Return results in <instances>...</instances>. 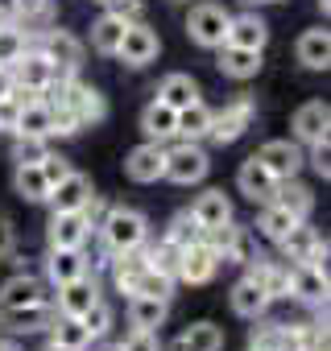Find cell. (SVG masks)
Here are the masks:
<instances>
[{
  "instance_id": "cell-6",
  "label": "cell",
  "mask_w": 331,
  "mask_h": 351,
  "mask_svg": "<svg viewBox=\"0 0 331 351\" xmlns=\"http://www.w3.org/2000/svg\"><path fill=\"white\" fill-rule=\"evenodd\" d=\"M9 71H13V87H21V91H30V95H42V91L54 83V75H58L54 62H50L42 50H30V46H25V54H21Z\"/></svg>"
},
{
  "instance_id": "cell-53",
  "label": "cell",
  "mask_w": 331,
  "mask_h": 351,
  "mask_svg": "<svg viewBox=\"0 0 331 351\" xmlns=\"http://www.w3.org/2000/svg\"><path fill=\"white\" fill-rule=\"evenodd\" d=\"M21 17V0H0V21H17Z\"/></svg>"
},
{
  "instance_id": "cell-10",
  "label": "cell",
  "mask_w": 331,
  "mask_h": 351,
  "mask_svg": "<svg viewBox=\"0 0 331 351\" xmlns=\"http://www.w3.org/2000/svg\"><path fill=\"white\" fill-rule=\"evenodd\" d=\"M224 261L207 248V240H195V244H187L183 248V261H179V281H187V285H207L212 277H216V269H220Z\"/></svg>"
},
{
  "instance_id": "cell-27",
  "label": "cell",
  "mask_w": 331,
  "mask_h": 351,
  "mask_svg": "<svg viewBox=\"0 0 331 351\" xmlns=\"http://www.w3.org/2000/svg\"><path fill=\"white\" fill-rule=\"evenodd\" d=\"M277 248H282V256H286L290 265H302V261L315 256V248H319V232L306 228V219H298V223L277 240Z\"/></svg>"
},
{
  "instance_id": "cell-58",
  "label": "cell",
  "mask_w": 331,
  "mask_h": 351,
  "mask_svg": "<svg viewBox=\"0 0 331 351\" xmlns=\"http://www.w3.org/2000/svg\"><path fill=\"white\" fill-rule=\"evenodd\" d=\"M253 5H273V0H253Z\"/></svg>"
},
{
  "instance_id": "cell-28",
  "label": "cell",
  "mask_w": 331,
  "mask_h": 351,
  "mask_svg": "<svg viewBox=\"0 0 331 351\" xmlns=\"http://www.w3.org/2000/svg\"><path fill=\"white\" fill-rule=\"evenodd\" d=\"M166 314H170V302H166V298L128 293V322H133L137 330H153V326H161Z\"/></svg>"
},
{
  "instance_id": "cell-59",
  "label": "cell",
  "mask_w": 331,
  "mask_h": 351,
  "mask_svg": "<svg viewBox=\"0 0 331 351\" xmlns=\"http://www.w3.org/2000/svg\"><path fill=\"white\" fill-rule=\"evenodd\" d=\"M319 5H323V13H327V5H331V0H319Z\"/></svg>"
},
{
  "instance_id": "cell-32",
  "label": "cell",
  "mask_w": 331,
  "mask_h": 351,
  "mask_svg": "<svg viewBox=\"0 0 331 351\" xmlns=\"http://www.w3.org/2000/svg\"><path fill=\"white\" fill-rule=\"evenodd\" d=\"M157 99H161V104H170L174 112H183L187 104H195V99H199V83H195L191 75L174 71V75H166V79H161V87H157Z\"/></svg>"
},
{
  "instance_id": "cell-36",
  "label": "cell",
  "mask_w": 331,
  "mask_h": 351,
  "mask_svg": "<svg viewBox=\"0 0 331 351\" xmlns=\"http://www.w3.org/2000/svg\"><path fill=\"white\" fill-rule=\"evenodd\" d=\"M294 223H298V215H290L282 203H265V211H261V219H257L261 236H265V240H273V244H277V240H282Z\"/></svg>"
},
{
  "instance_id": "cell-44",
  "label": "cell",
  "mask_w": 331,
  "mask_h": 351,
  "mask_svg": "<svg viewBox=\"0 0 331 351\" xmlns=\"http://www.w3.org/2000/svg\"><path fill=\"white\" fill-rule=\"evenodd\" d=\"M46 153H50L46 136H21V132H17V141H13V161H17V165H38Z\"/></svg>"
},
{
  "instance_id": "cell-33",
  "label": "cell",
  "mask_w": 331,
  "mask_h": 351,
  "mask_svg": "<svg viewBox=\"0 0 331 351\" xmlns=\"http://www.w3.org/2000/svg\"><path fill=\"white\" fill-rule=\"evenodd\" d=\"M207 132H212V108H207L203 99L187 104V108L179 112V136H183V141H203Z\"/></svg>"
},
{
  "instance_id": "cell-8",
  "label": "cell",
  "mask_w": 331,
  "mask_h": 351,
  "mask_svg": "<svg viewBox=\"0 0 331 351\" xmlns=\"http://www.w3.org/2000/svg\"><path fill=\"white\" fill-rule=\"evenodd\" d=\"M38 50L54 62L58 75H79V66H83V42L75 34H67V29H46Z\"/></svg>"
},
{
  "instance_id": "cell-2",
  "label": "cell",
  "mask_w": 331,
  "mask_h": 351,
  "mask_svg": "<svg viewBox=\"0 0 331 351\" xmlns=\"http://www.w3.org/2000/svg\"><path fill=\"white\" fill-rule=\"evenodd\" d=\"M207 169H212L207 149H203L199 141H183V145H174V149H166V169H161V178H170V182H179V186H195V182L207 178Z\"/></svg>"
},
{
  "instance_id": "cell-60",
  "label": "cell",
  "mask_w": 331,
  "mask_h": 351,
  "mask_svg": "<svg viewBox=\"0 0 331 351\" xmlns=\"http://www.w3.org/2000/svg\"><path fill=\"white\" fill-rule=\"evenodd\" d=\"M100 351H116V343H112V347H100Z\"/></svg>"
},
{
  "instance_id": "cell-29",
  "label": "cell",
  "mask_w": 331,
  "mask_h": 351,
  "mask_svg": "<svg viewBox=\"0 0 331 351\" xmlns=\"http://www.w3.org/2000/svg\"><path fill=\"white\" fill-rule=\"evenodd\" d=\"M191 215H195V223L207 232V228H220L224 219H232V203H228L224 191H203V195L191 203Z\"/></svg>"
},
{
  "instance_id": "cell-50",
  "label": "cell",
  "mask_w": 331,
  "mask_h": 351,
  "mask_svg": "<svg viewBox=\"0 0 331 351\" xmlns=\"http://www.w3.org/2000/svg\"><path fill=\"white\" fill-rule=\"evenodd\" d=\"M310 165H315L319 178H331V145H327V136L310 145Z\"/></svg>"
},
{
  "instance_id": "cell-41",
  "label": "cell",
  "mask_w": 331,
  "mask_h": 351,
  "mask_svg": "<svg viewBox=\"0 0 331 351\" xmlns=\"http://www.w3.org/2000/svg\"><path fill=\"white\" fill-rule=\"evenodd\" d=\"M166 240L179 244V248H187V244L203 240V228L195 223V215H191V211H179V215L170 219V228H166Z\"/></svg>"
},
{
  "instance_id": "cell-9",
  "label": "cell",
  "mask_w": 331,
  "mask_h": 351,
  "mask_svg": "<svg viewBox=\"0 0 331 351\" xmlns=\"http://www.w3.org/2000/svg\"><path fill=\"white\" fill-rule=\"evenodd\" d=\"M253 157H257V161H261V165L273 173L277 182L294 178V173L302 169V161H306V157H302V149H298L294 141H265V145H261Z\"/></svg>"
},
{
  "instance_id": "cell-37",
  "label": "cell",
  "mask_w": 331,
  "mask_h": 351,
  "mask_svg": "<svg viewBox=\"0 0 331 351\" xmlns=\"http://www.w3.org/2000/svg\"><path fill=\"white\" fill-rule=\"evenodd\" d=\"M17 195L25 199V203H46V195H50V182L42 178V169L38 165H17Z\"/></svg>"
},
{
  "instance_id": "cell-40",
  "label": "cell",
  "mask_w": 331,
  "mask_h": 351,
  "mask_svg": "<svg viewBox=\"0 0 331 351\" xmlns=\"http://www.w3.org/2000/svg\"><path fill=\"white\" fill-rule=\"evenodd\" d=\"M145 256H149V269H157V273H166V277L179 281V261H183V248L179 244H170V240L161 236V244L145 248Z\"/></svg>"
},
{
  "instance_id": "cell-35",
  "label": "cell",
  "mask_w": 331,
  "mask_h": 351,
  "mask_svg": "<svg viewBox=\"0 0 331 351\" xmlns=\"http://www.w3.org/2000/svg\"><path fill=\"white\" fill-rule=\"evenodd\" d=\"M124 25H128V21L104 13V17L91 25V46H95L100 54H116V46H120V38H124Z\"/></svg>"
},
{
  "instance_id": "cell-52",
  "label": "cell",
  "mask_w": 331,
  "mask_h": 351,
  "mask_svg": "<svg viewBox=\"0 0 331 351\" xmlns=\"http://www.w3.org/2000/svg\"><path fill=\"white\" fill-rule=\"evenodd\" d=\"M21 13L25 17H46L50 13V0H21Z\"/></svg>"
},
{
  "instance_id": "cell-46",
  "label": "cell",
  "mask_w": 331,
  "mask_h": 351,
  "mask_svg": "<svg viewBox=\"0 0 331 351\" xmlns=\"http://www.w3.org/2000/svg\"><path fill=\"white\" fill-rule=\"evenodd\" d=\"M116 351H161V347H157V335L153 330H137L133 326L124 335V343H116Z\"/></svg>"
},
{
  "instance_id": "cell-21",
  "label": "cell",
  "mask_w": 331,
  "mask_h": 351,
  "mask_svg": "<svg viewBox=\"0 0 331 351\" xmlns=\"http://www.w3.org/2000/svg\"><path fill=\"white\" fill-rule=\"evenodd\" d=\"M141 132L149 141H157V145L170 141V136H179V112L170 104H161V99H149L145 112H141Z\"/></svg>"
},
{
  "instance_id": "cell-5",
  "label": "cell",
  "mask_w": 331,
  "mask_h": 351,
  "mask_svg": "<svg viewBox=\"0 0 331 351\" xmlns=\"http://www.w3.org/2000/svg\"><path fill=\"white\" fill-rule=\"evenodd\" d=\"M228 21H232V13H224L220 5H195V9H191V17H187V34H191V42H195V46L216 50V46H224Z\"/></svg>"
},
{
  "instance_id": "cell-48",
  "label": "cell",
  "mask_w": 331,
  "mask_h": 351,
  "mask_svg": "<svg viewBox=\"0 0 331 351\" xmlns=\"http://www.w3.org/2000/svg\"><path fill=\"white\" fill-rule=\"evenodd\" d=\"M38 169H42V178L54 186V182H62L67 173H71V165H67V157H54V153H46L42 161H38Z\"/></svg>"
},
{
  "instance_id": "cell-49",
  "label": "cell",
  "mask_w": 331,
  "mask_h": 351,
  "mask_svg": "<svg viewBox=\"0 0 331 351\" xmlns=\"http://www.w3.org/2000/svg\"><path fill=\"white\" fill-rule=\"evenodd\" d=\"M17 112H21V95H17V87H13V95L0 99V132H13V128H17Z\"/></svg>"
},
{
  "instance_id": "cell-11",
  "label": "cell",
  "mask_w": 331,
  "mask_h": 351,
  "mask_svg": "<svg viewBox=\"0 0 331 351\" xmlns=\"http://www.w3.org/2000/svg\"><path fill=\"white\" fill-rule=\"evenodd\" d=\"M58 318L54 302H30V306H17V310H0V326H9L13 335H34V330H46L50 322Z\"/></svg>"
},
{
  "instance_id": "cell-7",
  "label": "cell",
  "mask_w": 331,
  "mask_h": 351,
  "mask_svg": "<svg viewBox=\"0 0 331 351\" xmlns=\"http://www.w3.org/2000/svg\"><path fill=\"white\" fill-rule=\"evenodd\" d=\"M157 50H161L157 34L149 25H141V21H128L124 25V38L116 46V58H124V66H149L157 58Z\"/></svg>"
},
{
  "instance_id": "cell-61",
  "label": "cell",
  "mask_w": 331,
  "mask_h": 351,
  "mask_svg": "<svg viewBox=\"0 0 331 351\" xmlns=\"http://www.w3.org/2000/svg\"><path fill=\"white\" fill-rule=\"evenodd\" d=\"M249 351H257V347H249Z\"/></svg>"
},
{
  "instance_id": "cell-34",
  "label": "cell",
  "mask_w": 331,
  "mask_h": 351,
  "mask_svg": "<svg viewBox=\"0 0 331 351\" xmlns=\"http://www.w3.org/2000/svg\"><path fill=\"white\" fill-rule=\"evenodd\" d=\"M273 203H282L290 215L306 219V215H310V207H315V195H310V186H302V182L286 178V182H277V191H273Z\"/></svg>"
},
{
  "instance_id": "cell-39",
  "label": "cell",
  "mask_w": 331,
  "mask_h": 351,
  "mask_svg": "<svg viewBox=\"0 0 331 351\" xmlns=\"http://www.w3.org/2000/svg\"><path fill=\"white\" fill-rule=\"evenodd\" d=\"M257 326H253V335H249V347H257V351H277L282 343H286V335H290V322H265V314L261 318H253Z\"/></svg>"
},
{
  "instance_id": "cell-55",
  "label": "cell",
  "mask_w": 331,
  "mask_h": 351,
  "mask_svg": "<svg viewBox=\"0 0 331 351\" xmlns=\"http://www.w3.org/2000/svg\"><path fill=\"white\" fill-rule=\"evenodd\" d=\"M277 351H302V347H298V343H294V335H286V343H282V347H277Z\"/></svg>"
},
{
  "instance_id": "cell-19",
  "label": "cell",
  "mask_w": 331,
  "mask_h": 351,
  "mask_svg": "<svg viewBox=\"0 0 331 351\" xmlns=\"http://www.w3.org/2000/svg\"><path fill=\"white\" fill-rule=\"evenodd\" d=\"M327 128H331V108H327L323 99H310V104H302V108L294 112V136H298V141L315 145V141L327 136Z\"/></svg>"
},
{
  "instance_id": "cell-47",
  "label": "cell",
  "mask_w": 331,
  "mask_h": 351,
  "mask_svg": "<svg viewBox=\"0 0 331 351\" xmlns=\"http://www.w3.org/2000/svg\"><path fill=\"white\" fill-rule=\"evenodd\" d=\"M100 5H104L112 17H120V21H137V17L145 13V0H100Z\"/></svg>"
},
{
  "instance_id": "cell-42",
  "label": "cell",
  "mask_w": 331,
  "mask_h": 351,
  "mask_svg": "<svg viewBox=\"0 0 331 351\" xmlns=\"http://www.w3.org/2000/svg\"><path fill=\"white\" fill-rule=\"evenodd\" d=\"M25 54V34L13 21H0V66H13Z\"/></svg>"
},
{
  "instance_id": "cell-17",
  "label": "cell",
  "mask_w": 331,
  "mask_h": 351,
  "mask_svg": "<svg viewBox=\"0 0 331 351\" xmlns=\"http://www.w3.org/2000/svg\"><path fill=\"white\" fill-rule=\"evenodd\" d=\"M220 50V58H216V66L228 75V79H236V83H249V79H257L261 75V50H244V46H216Z\"/></svg>"
},
{
  "instance_id": "cell-14",
  "label": "cell",
  "mask_w": 331,
  "mask_h": 351,
  "mask_svg": "<svg viewBox=\"0 0 331 351\" xmlns=\"http://www.w3.org/2000/svg\"><path fill=\"white\" fill-rule=\"evenodd\" d=\"M161 169H166V149H161L157 141H145V145H137V149L124 157V173H128L133 182H141V186L157 182Z\"/></svg>"
},
{
  "instance_id": "cell-1",
  "label": "cell",
  "mask_w": 331,
  "mask_h": 351,
  "mask_svg": "<svg viewBox=\"0 0 331 351\" xmlns=\"http://www.w3.org/2000/svg\"><path fill=\"white\" fill-rule=\"evenodd\" d=\"M100 240H104V256H120L128 248H141L149 240V219L133 207H108V215L100 219Z\"/></svg>"
},
{
  "instance_id": "cell-31",
  "label": "cell",
  "mask_w": 331,
  "mask_h": 351,
  "mask_svg": "<svg viewBox=\"0 0 331 351\" xmlns=\"http://www.w3.org/2000/svg\"><path fill=\"white\" fill-rule=\"evenodd\" d=\"M298 62L306 71H327L331 66V38H327V29H306L298 38Z\"/></svg>"
},
{
  "instance_id": "cell-13",
  "label": "cell",
  "mask_w": 331,
  "mask_h": 351,
  "mask_svg": "<svg viewBox=\"0 0 331 351\" xmlns=\"http://www.w3.org/2000/svg\"><path fill=\"white\" fill-rule=\"evenodd\" d=\"M290 298L306 302V306H327V269H315V265H290Z\"/></svg>"
},
{
  "instance_id": "cell-25",
  "label": "cell",
  "mask_w": 331,
  "mask_h": 351,
  "mask_svg": "<svg viewBox=\"0 0 331 351\" xmlns=\"http://www.w3.org/2000/svg\"><path fill=\"white\" fill-rule=\"evenodd\" d=\"M46 285L30 273H17L9 277L5 285H0V310H17V306H30V302H46Z\"/></svg>"
},
{
  "instance_id": "cell-24",
  "label": "cell",
  "mask_w": 331,
  "mask_h": 351,
  "mask_svg": "<svg viewBox=\"0 0 331 351\" xmlns=\"http://www.w3.org/2000/svg\"><path fill=\"white\" fill-rule=\"evenodd\" d=\"M249 277H253L269 298H290V265L253 256V261H249Z\"/></svg>"
},
{
  "instance_id": "cell-57",
  "label": "cell",
  "mask_w": 331,
  "mask_h": 351,
  "mask_svg": "<svg viewBox=\"0 0 331 351\" xmlns=\"http://www.w3.org/2000/svg\"><path fill=\"white\" fill-rule=\"evenodd\" d=\"M42 351H71V347H62V343H54V339H50V343H46Z\"/></svg>"
},
{
  "instance_id": "cell-15",
  "label": "cell",
  "mask_w": 331,
  "mask_h": 351,
  "mask_svg": "<svg viewBox=\"0 0 331 351\" xmlns=\"http://www.w3.org/2000/svg\"><path fill=\"white\" fill-rule=\"evenodd\" d=\"M91 302H100V285H95V277L83 273V277L58 285V302H54V310H58L62 318H83V310H87Z\"/></svg>"
},
{
  "instance_id": "cell-22",
  "label": "cell",
  "mask_w": 331,
  "mask_h": 351,
  "mask_svg": "<svg viewBox=\"0 0 331 351\" xmlns=\"http://www.w3.org/2000/svg\"><path fill=\"white\" fill-rule=\"evenodd\" d=\"M228 46H244V50H265L269 42V25L257 17V13H240L228 21V34H224Z\"/></svg>"
},
{
  "instance_id": "cell-43",
  "label": "cell",
  "mask_w": 331,
  "mask_h": 351,
  "mask_svg": "<svg viewBox=\"0 0 331 351\" xmlns=\"http://www.w3.org/2000/svg\"><path fill=\"white\" fill-rule=\"evenodd\" d=\"M133 293L166 298V302H170V293H174V277H166V273H157V269H145V273H141V281L133 285Z\"/></svg>"
},
{
  "instance_id": "cell-18",
  "label": "cell",
  "mask_w": 331,
  "mask_h": 351,
  "mask_svg": "<svg viewBox=\"0 0 331 351\" xmlns=\"http://www.w3.org/2000/svg\"><path fill=\"white\" fill-rule=\"evenodd\" d=\"M95 191H91V178H83V173H67L62 182H54L50 186V195H46V203L54 207V211H83V203L91 199Z\"/></svg>"
},
{
  "instance_id": "cell-3",
  "label": "cell",
  "mask_w": 331,
  "mask_h": 351,
  "mask_svg": "<svg viewBox=\"0 0 331 351\" xmlns=\"http://www.w3.org/2000/svg\"><path fill=\"white\" fill-rule=\"evenodd\" d=\"M203 240H207V248H212L224 265H249V261L257 256V248H253V232L240 228V223H232V219H224L220 228H207Z\"/></svg>"
},
{
  "instance_id": "cell-45",
  "label": "cell",
  "mask_w": 331,
  "mask_h": 351,
  "mask_svg": "<svg viewBox=\"0 0 331 351\" xmlns=\"http://www.w3.org/2000/svg\"><path fill=\"white\" fill-rule=\"evenodd\" d=\"M79 322L87 326V335H91V339H104V335L112 330V306L100 298V302H91V306L83 310V318H79Z\"/></svg>"
},
{
  "instance_id": "cell-54",
  "label": "cell",
  "mask_w": 331,
  "mask_h": 351,
  "mask_svg": "<svg viewBox=\"0 0 331 351\" xmlns=\"http://www.w3.org/2000/svg\"><path fill=\"white\" fill-rule=\"evenodd\" d=\"M5 95H13V71L0 66V99H5Z\"/></svg>"
},
{
  "instance_id": "cell-56",
  "label": "cell",
  "mask_w": 331,
  "mask_h": 351,
  "mask_svg": "<svg viewBox=\"0 0 331 351\" xmlns=\"http://www.w3.org/2000/svg\"><path fill=\"white\" fill-rule=\"evenodd\" d=\"M0 351H21V347H17L13 339H0Z\"/></svg>"
},
{
  "instance_id": "cell-30",
  "label": "cell",
  "mask_w": 331,
  "mask_h": 351,
  "mask_svg": "<svg viewBox=\"0 0 331 351\" xmlns=\"http://www.w3.org/2000/svg\"><path fill=\"white\" fill-rule=\"evenodd\" d=\"M220 347H224V330L216 322H191L170 343V351H220Z\"/></svg>"
},
{
  "instance_id": "cell-51",
  "label": "cell",
  "mask_w": 331,
  "mask_h": 351,
  "mask_svg": "<svg viewBox=\"0 0 331 351\" xmlns=\"http://www.w3.org/2000/svg\"><path fill=\"white\" fill-rule=\"evenodd\" d=\"M13 244H17V232H13V223L5 215H0V261L13 256Z\"/></svg>"
},
{
  "instance_id": "cell-20",
  "label": "cell",
  "mask_w": 331,
  "mask_h": 351,
  "mask_svg": "<svg viewBox=\"0 0 331 351\" xmlns=\"http://www.w3.org/2000/svg\"><path fill=\"white\" fill-rule=\"evenodd\" d=\"M228 302H232V310H236L240 318H249V322H253V318L269 314V302H273V298H269V293H265V289H261V285H257V281L249 277V273H244V277H240V281L232 285Z\"/></svg>"
},
{
  "instance_id": "cell-4",
  "label": "cell",
  "mask_w": 331,
  "mask_h": 351,
  "mask_svg": "<svg viewBox=\"0 0 331 351\" xmlns=\"http://www.w3.org/2000/svg\"><path fill=\"white\" fill-rule=\"evenodd\" d=\"M253 120H257V104H253V95H236L232 104H224L220 112H212V141H220V145H232V141H240L249 128H253Z\"/></svg>"
},
{
  "instance_id": "cell-38",
  "label": "cell",
  "mask_w": 331,
  "mask_h": 351,
  "mask_svg": "<svg viewBox=\"0 0 331 351\" xmlns=\"http://www.w3.org/2000/svg\"><path fill=\"white\" fill-rule=\"evenodd\" d=\"M50 326H54V335H50L54 343H62V347H71V351H87V347H91V335H87V326H83L79 318H62V314H58Z\"/></svg>"
},
{
  "instance_id": "cell-16",
  "label": "cell",
  "mask_w": 331,
  "mask_h": 351,
  "mask_svg": "<svg viewBox=\"0 0 331 351\" xmlns=\"http://www.w3.org/2000/svg\"><path fill=\"white\" fill-rule=\"evenodd\" d=\"M236 186H240V195L249 199V203H273V191H277V178L257 161V157H249L244 165H240V173H236Z\"/></svg>"
},
{
  "instance_id": "cell-23",
  "label": "cell",
  "mask_w": 331,
  "mask_h": 351,
  "mask_svg": "<svg viewBox=\"0 0 331 351\" xmlns=\"http://www.w3.org/2000/svg\"><path fill=\"white\" fill-rule=\"evenodd\" d=\"M83 273H87L83 248H50V256H46V277H50L54 289L67 285V281H75V277H83Z\"/></svg>"
},
{
  "instance_id": "cell-12",
  "label": "cell",
  "mask_w": 331,
  "mask_h": 351,
  "mask_svg": "<svg viewBox=\"0 0 331 351\" xmlns=\"http://www.w3.org/2000/svg\"><path fill=\"white\" fill-rule=\"evenodd\" d=\"M87 236H91V223L83 219V211H54L50 215V228H46L50 248H83Z\"/></svg>"
},
{
  "instance_id": "cell-26",
  "label": "cell",
  "mask_w": 331,
  "mask_h": 351,
  "mask_svg": "<svg viewBox=\"0 0 331 351\" xmlns=\"http://www.w3.org/2000/svg\"><path fill=\"white\" fill-rule=\"evenodd\" d=\"M108 265H112V285H116L120 293H133V285H137V281H141V273L149 269L145 244H141V248H128V252H120V256H112Z\"/></svg>"
}]
</instances>
